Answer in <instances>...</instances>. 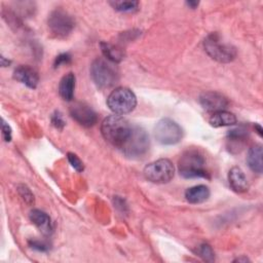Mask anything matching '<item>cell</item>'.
I'll return each instance as SVG.
<instances>
[{"mask_svg": "<svg viewBox=\"0 0 263 263\" xmlns=\"http://www.w3.org/2000/svg\"><path fill=\"white\" fill-rule=\"evenodd\" d=\"M133 125L120 115H110L101 124V133L106 141L121 148L129 137Z\"/></svg>", "mask_w": 263, "mask_h": 263, "instance_id": "cell-1", "label": "cell"}, {"mask_svg": "<svg viewBox=\"0 0 263 263\" xmlns=\"http://www.w3.org/2000/svg\"><path fill=\"white\" fill-rule=\"evenodd\" d=\"M179 172L183 178L210 179L205 170V158L198 149L186 150L179 159Z\"/></svg>", "mask_w": 263, "mask_h": 263, "instance_id": "cell-2", "label": "cell"}, {"mask_svg": "<svg viewBox=\"0 0 263 263\" xmlns=\"http://www.w3.org/2000/svg\"><path fill=\"white\" fill-rule=\"evenodd\" d=\"M90 76L100 88H109L118 81V71L114 63L104 58H98L92 62Z\"/></svg>", "mask_w": 263, "mask_h": 263, "instance_id": "cell-3", "label": "cell"}, {"mask_svg": "<svg viewBox=\"0 0 263 263\" xmlns=\"http://www.w3.org/2000/svg\"><path fill=\"white\" fill-rule=\"evenodd\" d=\"M107 105L114 114L123 115L135 109L137 98L129 88L121 86L111 91L107 99Z\"/></svg>", "mask_w": 263, "mask_h": 263, "instance_id": "cell-4", "label": "cell"}, {"mask_svg": "<svg viewBox=\"0 0 263 263\" xmlns=\"http://www.w3.org/2000/svg\"><path fill=\"white\" fill-rule=\"evenodd\" d=\"M204 50L214 60L220 63H229L236 57V49L234 46L221 41L217 33L210 34L203 41Z\"/></svg>", "mask_w": 263, "mask_h": 263, "instance_id": "cell-5", "label": "cell"}, {"mask_svg": "<svg viewBox=\"0 0 263 263\" xmlns=\"http://www.w3.org/2000/svg\"><path fill=\"white\" fill-rule=\"evenodd\" d=\"M49 32L55 38L63 39L68 37L74 29L73 17L64 9L57 8L50 12L47 20Z\"/></svg>", "mask_w": 263, "mask_h": 263, "instance_id": "cell-6", "label": "cell"}, {"mask_svg": "<svg viewBox=\"0 0 263 263\" xmlns=\"http://www.w3.org/2000/svg\"><path fill=\"white\" fill-rule=\"evenodd\" d=\"M149 144V136L146 130L138 125H133L129 137L120 149L128 157H139L147 152Z\"/></svg>", "mask_w": 263, "mask_h": 263, "instance_id": "cell-7", "label": "cell"}, {"mask_svg": "<svg viewBox=\"0 0 263 263\" xmlns=\"http://www.w3.org/2000/svg\"><path fill=\"white\" fill-rule=\"evenodd\" d=\"M154 137L162 145H174L183 138V129L176 121L170 118H162L154 127Z\"/></svg>", "mask_w": 263, "mask_h": 263, "instance_id": "cell-8", "label": "cell"}, {"mask_svg": "<svg viewBox=\"0 0 263 263\" xmlns=\"http://www.w3.org/2000/svg\"><path fill=\"white\" fill-rule=\"evenodd\" d=\"M175 175V167L171 160L161 158L147 164L144 168L145 178L156 184H163L170 182Z\"/></svg>", "mask_w": 263, "mask_h": 263, "instance_id": "cell-9", "label": "cell"}, {"mask_svg": "<svg viewBox=\"0 0 263 263\" xmlns=\"http://www.w3.org/2000/svg\"><path fill=\"white\" fill-rule=\"evenodd\" d=\"M70 115L75 121L85 127H90L98 121L97 113L88 105L81 102L74 103L70 107Z\"/></svg>", "mask_w": 263, "mask_h": 263, "instance_id": "cell-10", "label": "cell"}, {"mask_svg": "<svg viewBox=\"0 0 263 263\" xmlns=\"http://www.w3.org/2000/svg\"><path fill=\"white\" fill-rule=\"evenodd\" d=\"M199 103L204 110L213 113L225 110L229 105L227 98L217 91L202 92L199 97Z\"/></svg>", "mask_w": 263, "mask_h": 263, "instance_id": "cell-11", "label": "cell"}, {"mask_svg": "<svg viewBox=\"0 0 263 263\" xmlns=\"http://www.w3.org/2000/svg\"><path fill=\"white\" fill-rule=\"evenodd\" d=\"M13 77L30 88H35L39 82L38 72L27 65L18 66L13 72Z\"/></svg>", "mask_w": 263, "mask_h": 263, "instance_id": "cell-12", "label": "cell"}, {"mask_svg": "<svg viewBox=\"0 0 263 263\" xmlns=\"http://www.w3.org/2000/svg\"><path fill=\"white\" fill-rule=\"evenodd\" d=\"M228 182H229L230 188L237 193L246 192L249 188L247 177L242 172V170L238 166H233L229 170Z\"/></svg>", "mask_w": 263, "mask_h": 263, "instance_id": "cell-13", "label": "cell"}, {"mask_svg": "<svg viewBox=\"0 0 263 263\" xmlns=\"http://www.w3.org/2000/svg\"><path fill=\"white\" fill-rule=\"evenodd\" d=\"M29 216L32 223L40 230L42 234L48 236L52 233V230H53L52 223L49 216L46 213H44L41 210L35 209L30 212Z\"/></svg>", "mask_w": 263, "mask_h": 263, "instance_id": "cell-14", "label": "cell"}, {"mask_svg": "<svg viewBox=\"0 0 263 263\" xmlns=\"http://www.w3.org/2000/svg\"><path fill=\"white\" fill-rule=\"evenodd\" d=\"M262 146L260 144H256L252 146L249 149L247 161L249 167L256 174H261L263 170V163H262Z\"/></svg>", "mask_w": 263, "mask_h": 263, "instance_id": "cell-15", "label": "cell"}, {"mask_svg": "<svg viewBox=\"0 0 263 263\" xmlns=\"http://www.w3.org/2000/svg\"><path fill=\"white\" fill-rule=\"evenodd\" d=\"M210 197V189L205 185H197L188 188L185 192V198L190 203H201Z\"/></svg>", "mask_w": 263, "mask_h": 263, "instance_id": "cell-16", "label": "cell"}, {"mask_svg": "<svg viewBox=\"0 0 263 263\" xmlns=\"http://www.w3.org/2000/svg\"><path fill=\"white\" fill-rule=\"evenodd\" d=\"M75 89V75L68 73L60 81L59 93L65 101H72Z\"/></svg>", "mask_w": 263, "mask_h": 263, "instance_id": "cell-17", "label": "cell"}, {"mask_svg": "<svg viewBox=\"0 0 263 263\" xmlns=\"http://www.w3.org/2000/svg\"><path fill=\"white\" fill-rule=\"evenodd\" d=\"M209 122L214 127H221V126H228L233 125L236 123V117L233 113L222 110L217 111L212 114L209 119Z\"/></svg>", "mask_w": 263, "mask_h": 263, "instance_id": "cell-18", "label": "cell"}, {"mask_svg": "<svg viewBox=\"0 0 263 263\" xmlns=\"http://www.w3.org/2000/svg\"><path fill=\"white\" fill-rule=\"evenodd\" d=\"M247 138L248 130L243 126L233 128L229 130L227 135V140L230 142V148H241Z\"/></svg>", "mask_w": 263, "mask_h": 263, "instance_id": "cell-19", "label": "cell"}, {"mask_svg": "<svg viewBox=\"0 0 263 263\" xmlns=\"http://www.w3.org/2000/svg\"><path fill=\"white\" fill-rule=\"evenodd\" d=\"M100 46L105 59H107L108 61L112 63H118L123 59V51L117 46L107 42H101Z\"/></svg>", "mask_w": 263, "mask_h": 263, "instance_id": "cell-20", "label": "cell"}, {"mask_svg": "<svg viewBox=\"0 0 263 263\" xmlns=\"http://www.w3.org/2000/svg\"><path fill=\"white\" fill-rule=\"evenodd\" d=\"M110 4L114 9L121 12H130L135 11L139 7L138 1H111Z\"/></svg>", "mask_w": 263, "mask_h": 263, "instance_id": "cell-21", "label": "cell"}, {"mask_svg": "<svg viewBox=\"0 0 263 263\" xmlns=\"http://www.w3.org/2000/svg\"><path fill=\"white\" fill-rule=\"evenodd\" d=\"M196 253L198 254L199 257H201L204 261L208 262H212L215 260V254L213 249L211 248V246H209L208 243H201L199 247H197Z\"/></svg>", "mask_w": 263, "mask_h": 263, "instance_id": "cell-22", "label": "cell"}, {"mask_svg": "<svg viewBox=\"0 0 263 263\" xmlns=\"http://www.w3.org/2000/svg\"><path fill=\"white\" fill-rule=\"evenodd\" d=\"M17 191L27 204L32 205L34 203V195L32 191L29 189V187H27L24 184H21L17 186Z\"/></svg>", "mask_w": 263, "mask_h": 263, "instance_id": "cell-23", "label": "cell"}, {"mask_svg": "<svg viewBox=\"0 0 263 263\" xmlns=\"http://www.w3.org/2000/svg\"><path fill=\"white\" fill-rule=\"evenodd\" d=\"M67 158H68V161L70 162V164H71L77 172H82V171H83V168H84L83 162L80 160V158H79L75 153L69 152V153L67 154Z\"/></svg>", "mask_w": 263, "mask_h": 263, "instance_id": "cell-24", "label": "cell"}, {"mask_svg": "<svg viewBox=\"0 0 263 263\" xmlns=\"http://www.w3.org/2000/svg\"><path fill=\"white\" fill-rule=\"evenodd\" d=\"M51 123H52V125L55 128H58L60 130H62L64 128L65 124H66V122H65V120L63 118V115L59 111H55L52 114V116H51Z\"/></svg>", "mask_w": 263, "mask_h": 263, "instance_id": "cell-25", "label": "cell"}, {"mask_svg": "<svg viewBox=\"0 0 263 263\" xmlns=\"http://www.w3.org/2000/svg\"><path fill=\"white\" fill-rule=\"evenodd\" d=\"M70 62H71V55H70L68 52H64V53L59 54V55L55 58L53 66H54V68H59L60 66L69 64Z\"/></svg>", "mask_w": 263, "mask_h": 263, "instance_id": "cell-26", "label": "cell"}, {"mask_svg": "<svg viewBox=\"0 0 263 263\" xmlns=\"http://www.w3.org/2000/svg\"><path fill=\"white\" fill-rule=\"evenodd\" d=\"M1 130H2V138L5 142H9L11 140V128L10 126L5 122L4 119H2L1 123Z\"/></svg>", "mask_w": 263, "mask_h": 263, "instance_id": "cell-27", "label": "cell"}, {"mask_svg": "<svg viewBox=\"0 0 263 263\" xmlns=\"http://www.w3.org/2000/svg\"><path fill=\"white\" fill-rule=\"evenodd\" d=\"M29 245L31 248L33 249H36L38 251H47L49 249L48 245L44 241H40V240H37V239H33V240H30L29 241Z\"/></svg>", "mask_w": 263, "mask_h": 263, "instance_id": "cell-28", "label": "cell"}, {"mask_svg": "<svg viewBox=\"0 0 263 263\" xmlns=\"http://www.w3.org/2000/svg\"><path fill=\"white\" fill-rule=\"evenodd\" d=\"M9 63H10V62H9L8 60L6 61V60L4 59V57H1V65H2L3 67H6V66H8V64H9Z\"/></svg>", "mask_w": 263, "mask_h": 263, "instance_id": "cell-29", "label": "cell"}, {"mask_svg": "<svg viewBox=\"0 0 263 263\" xmlns=\"http://www.w3.org/2000/svg\"><path fill=\"white\" fill-rule=\"evenodd\" d=\"M187 5H189V6H191L192 8H194L195 6H197L198 5V2L197 1H189V2H187Z\"/></svg>", "mask_w": 263, "mask_h": 263, "instance_id": "cell-30", "label": "cell"}, {"mask_svg": "<svg viewBox=\"0 0 263 263\" xmlns=\"http://www.w3.org/2000/svg\"><path fill=\"white\" fill-rule=\"evenodd\" d=\"M255 127L257 128V130H258L257 133L259 134V136H260V137H262V128H261V126H260L259 124H255Z\"/></svg>", "mask_w": 263, "mask_h": 263, "instance_id": "cell-31", "label": "cell"}, {"mask_svg": "<svg viewBox=\"0 0 263 263\" xmlns=\"http://www.w3.org/2000/svg\"><path fill=\"white\" fill-rule=\"evenodd\" d=\"M234 261H238V262H240V261H248V259H247V258H237V259L234 260Z\"/></svg>", "mask_w": 263, "mask_h": 263, "instance_id": "cell-32", "label": "cell"}]
</instances>
